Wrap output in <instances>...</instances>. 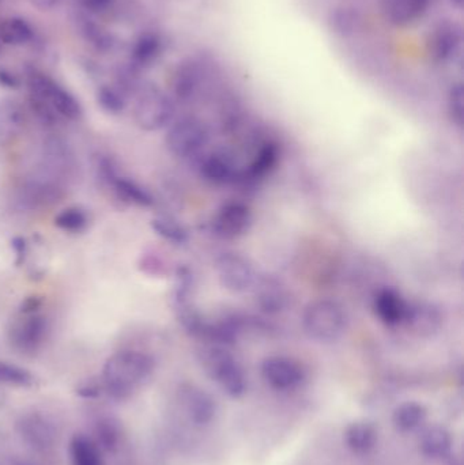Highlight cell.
<instances>
[{
	"mask_svg": "<svg viewBox=\"0 0 464 465\" xmlns=\"http://www.w3.org/2000/svg\"><path fill=\"white\" fill-rule=\"evenodd\" d=\"M154 371V358L146 352L136 350L114 352L104 363L101 376L104 392L114 401H128L142 385L149 381Z\"/></svg>",
	"mask_w": 464,
	"mask_h": 465,
	"instance_id": "obj_1",
	"label": "cell"
},
{
	"mask_svg": "<svg viewBox=\"0 0 464 465\" xmlns=\"http://www.w3.org/2000/svg\"><path fill=\"white\" fill-rule=\"evenodd\" d=\"M199 361L207 376L233 399L242 398L247 391V376L239 361L225 346L210 344L199 352Z\"/></svg>",
	"mask_w": 464,
	"mask_h": 465,
	"instance_id": "obj_2",
	"label": "cell"
},
{
	"mask_svg": "<svg viewBox=\"0 0 464 465\" xmlns=\"http://www.w3.org/2000/svg\"><path fill=\"white\" fill-rule=\"evenodd\" d=\"M348 327V313L337 301H313L308 303L302 313V328L308 338L321 343L337 341L342 338Z\"/></svg>",
	"mask_w": 464,
	"mask_h": 465,
	"instance_id": "obj_3",
	"label": "cell"
},
{
	"mask_svg": "<svg viewBox=\"0 0 464 465\" xmlns=\"http://www.w3.org/2000/svg\"><path fill=\"white\" fill-rule=\"evenodd\" d=\"M25 76H26L30 97L45 104L60 119H81L84 109L78 98L59 82L54 81L51 75L37 68L30 67L27 68Z\"/></svg>",
	"mask_w": 464,
	"mask_h": 465,
	"instance_id": "obj_4",
	"label": "cell"
},
{
	"mask_svg": "<svg viewBox=\"0 0 464 465\" xmlns=\"http://www.w3.org/2000/svg\"><path fill=\"white\" fill-rule=\"evenodd\" d=\"M176 114L174 100L160 87L143 84L135 94L133 119L139 128L147 133L171 125Z\"/></svg>",
	"mask_w": 464,
	"mask_h": 465,
	"instance_id": "obj_5",
	"label": "cell"
},
{
	"mask_svg": "<svg viewBox=\"0 0 464 465\" xmlns=\"http://www.w3.org/2000/svg\"><path fill=\"white\" fill-rule=\"evenodd\" d=\"M210 141V131L198 117H183L169 125L166 146L174 157L193 160L199 157Z\"/></svg>",
	"mask_w": 464,
	"mask_h": 465,
	"instance_id": "obj_6",
	"label": "cell"
},
{
	"mask_svg": "<svg viewBox=\"0 0 464 465\" xmlns=\"http://www.w3.org/2000/svg\"><path fill=\"white\" fill-rule=\"evenodd\" d=\"M463 44L462 25L444 19L436 24L428 35V54L438 64H451L462 57Z\"/></svg>",
	"mask_w": 464,
	"mask_h": 465,
	"instance_id": "obj_7",
	"label": "cell"
},
{
	"mask_svg": "<svg viewBox=\"0 0 464 465\" xmlns=\"http://www.w3.org/2000/svg\"><path fill=\"white\" fill-rule=\"evenodd\" d=\"M215 270L221 286L233 294L251 292L259 276L251 260L234 252H225L218 256Z\"/></svg>",
	"mask_w": 464,
	"mask_h": 465,
	"instance_id": "obj_8",
	"label": "cell"
},
{
	"mask_svg": "<svg viewBox=\"0 0 464 465\" xmlns=\"http://www.w3.org/2000/svg\"><path fill=\"white\" fill-rule=\"evenodd\" d=\"M207 78L206 63L188 57L174 67L171 75L172 98L179 103H191L201 93Z\"/></svg>",
	"mask_w": 464,
	"mask_h": 465,
	"instance_id": "obj_9",
	"label": "cell"
},
{
	"mask_svg": "<svg viewBox=\"0 0 464 465\" xmlns=\"http://www.w3.org/2000/svg\"><path fill=\"white\" fill-rule=\"evenodd\" d=\"M48 333V322L41 314H21L8 328V341L22 354H33L43 346Z\"/></svg>",
	"mask_w": 464,
	"mask_h": 465,
	"instance_id": "obj_10",
	"label": "cell"
},
{
	"mask_svg": "<svg viewBox=\"0 0 464 465\" xmlns=\"http://www.w3.org/2000/svg\"><path fill=\"white\" fill-rule=\"evenodd\" d=\"M252 212L247 204L231 202L223 204L210 223L212 234L221 240H234L250 231Z\"/></svg>",
	"mask_w": 464,
	"mask_h": 465,
	"instance_id": "obj_11",
	"label": "cell"
},
{
	"mask_svg": "<svg viewBox=\"0 0 464 465\" xmlns=\"http://www.w3.org/2000/svg\"><path fill=\"white\" fill-rule=\"evenodd\" d=\"M262 377L277 391H293L304 382L305 371L294 360L286 357L266 358L262 363Z\"/></svg>",
	"mask_w": 464,
	"mask_h": 465,
	"instance_id": "obj_12",
	"label": "cell"
},
{
	"mask_svg": "<svg viewBox=\"0 0 464 465\" xmlns=\"http://www.w3.org/2000/svg\"><path fill=\"white\" fill-rule=\"evenodd\" d=\"M165 48V38L161 33L155 30H144L131 43L127 63L139 73H143L157 64Z\"/></svg>",
	"mask_w": 464,
	"mask_h": 465,
	"instance_id": "obj_13",
	"label": "cell"
},
{
	"mask_svg": "<svg viewBox=\"0 0 464 465\" xmlns=\"http://www.w3.org/2000/svg\"><path fill=\"white\" fill-rule=\"evenodd\" d=\"M253 292V300L259 311L266 314H280L288 308L289 292L281 279L271 275H259Z\"/></svg>",
	"mask_w": 464,
	"mask_h": 465,
	"instance_id": "obj_14",
	"label": "cell"
},
{
	"mask_svg": "<svg viewBox=\"0 0 464 465\" xmlns=\"http://www.w3.org/2000/svg\"><path fill=\"white\" fill-rule=\"evenodd\" d=\"M443 325V313L435 303L427 301L409 302L403 327L420 338H430L438 333Z\"/></svg>",
	"mask_w": 464,
	"mask_h": 465,
	"instance_id": "obj_15",
	"label": "cell"
},
{
	"mask_svg": "<svg viewBox=\"0 0 464 465\" xmlns=\"http://www.w3.org/2000/svg\"><path fill=\"white\" fill-rule=\"evenodd\" d=\"M196 158L199 174L210 184L228 185L239 182L242 169L237 168L234 161L225 153L212 152Z\"/></svg>",
	"mask_w": 464,
	"mask_h": 465,
	"instance_id": "obj_16",
	"label": "cell"
},
{
	"mask_svg": "<svg viewBox=\"0 0 464 465\" xmlns=\"http://www.w3.org/2000/svg\"><path fill=\"white\" fill-rule=\"evenodd\" d=\"M432 0H380L384 21L395 27L413 26L429 11Z\"/></svg>",
	"mask_w": 464,
	"mask_h": 465,
	"instance_id": "obj_17",
	"label": "cell"
},
{
	"mask_svg": "<svg viewBox=\"0 0 464 465\" xmlns=\"http://www.w3.org/2000/svg\"><path fill=\"white\" fill-rule=\"evenodd\" d=\"M180 401L191 422L196 426H207L217 414V404L210 393L195 385H185L180 390Z\"/></svg>",
	"mask_w": 464,
	"mask_h": 465,
	"instance_id": "obj_18",
	"label": "cell"
},
{
	"mask_svg": "<svg viewBox=\"0 0 464 465\" xmlns=\"http://www.w3.org/2000/svg\"><path fill=\"white\" fill-rule=\"evenodd\" d=\"M76 30H78L79 35L84 38V43L89 44L94 51L100 52V54H111L114 49L117 48L116 35L106 29L100 19L94 18V16L89 15V14L84 13L79 10L75 16Z\"/></svg>",
	"mask_w": 464,
	"mask_h": 465,
	"instance_id": "obj_19",
	"label": "cell"
},
{
	"mask_svg": "<svg viewBox=\"0 0 464 465\" xmlns=\"http://www.w3.org/2000/svg\"><path fill=\"white\" fill-rule=\"evenodd\" d=\"M373 308H375L376 316L387 327H400L405 322L409 301H406L394 287H384L376 294Z\"/></svg>",
	"mask_w": 464,
	"mask_h": 465,
	"instance_id": "obj_20",
	"label": "cell"
},
{
	"mask_svg": "<svg viewBox=\"0 0 464 465\" xmlns=\"http://www.w3.org/2000/svg\"><path fill=\"white\" fill-rule=\"evenodd\" d=\"M103 182L109 188H112L114 195L120 201L125 202V203L135 204V206L141 207H152L154 204V198H153L152 193L146 188L142 187L138 183L128 179V177L122 176L119 172L106 177Z\"/></svg>",
	"mask_w": 464,
	"mask_h": 465,
	"instance_id": "obj_21",
	"label": "cell"
},
{
	"mask_svg": "<svg viewBox=\"0 0 464 465\" xmlns=\"http://www.w3.org/2000/svg\"><path fill=\"white\" fill-rule=\"evenodd\" d=\"M26 124V112L15 100L0 101V143L18 138Z\"/></svg>",
	"mask_w": 464,
	"mask_h": 465,
	"instance_id": "obj_22",
	"label": "cell"
},
{
	"mask_svg": "<svg viewBox=\"0 0 464 465\" xmlns=\"http://www.w3.org/2000/svg\"><path fill=\"white\" fill-rule=\"evenodd\" d=\"M278 160H280V147L277 143L272 142H267L263 144L258 154H256L255 160L247 166V169L242 171L240 174V180L244 182H258V180L263 179L270 172L277 166Z\"/></svg>",
	"mask_w": 464,
	"mask_h": 465,
	"instance_id": "obj_23",
	"label": "cell"
},
{
	"mask_svg": "<svg viewBox=\"0 0 464 465\" xmlns=\"http://www.w3.org/2000/svg\"><path fill=\"white\" fill-rule=\"evenodd\" d=\"M0 38L5 46H24L35 38V29L22 16H8L0 21Z\"/></svg>",
	"mask_w": 464,
	"mask_h": 465,
	"instance_id": "obj_24",
	"label": "cell"
},
{
	"mask_svg": "<svg viewBox=\"0 0 464 465\" xmlns=\"http://www.w3.org/2000/svg\"><path fill=\"white\" fill-rule=\"evenodd\" d=\"M19 433L24 437L25 441L29 442L32 447L44 448L49 447L54 441V431H52L49 423L40 415H29L22 418L19 422Z\"/></svg>",
	"mask_w": 464,
	"mask_h": 465,
	"instance_id": "obj_25",
	"label": "cell"
},
{
	"mask_svg": "<svg viewBox=\"0 0 464 465\" xmlns=\"http://www.w3.org/2000/svg\"><path fill=\"white\" fill-rule=\"evenodd\" d=\"M378 441V431L372 423L354 422L346 429L345 442L349 450L354 453L370 452Z\"/></svg>",
	"mask_w": 464,
	"mask_h": 465,
	"instance_id": "obj_26",
	"label": "cell"
},
{
	"mask_svg": "<svg viewBox=\"0 0 464 465\" xmlns=\"http://www.w3.org/2000/svg\"><path fill=\"white\" fill-rule=\"evenodd\" d=\"M71 465H105L100 447L94 440L75 434L70 441Z\"/></svg>",
	"mask_w": 464,
	"mask_h": 465,
	"instance_id": "obj_27",
	"label": "cell"
},
{
	"mask_svg": "<svg viewBox=\"0 0 464 465\" xmlns=\"http://www.w3.org/2000/svg\"><path fill=\"white\" fill-rule=\"evenodd\" d=\"M420 447L427 458L435 459V460L446 458L451 450V436L441 426H432L422 433Z\"/></svg>",
	"mask_w": 464,
	"mask_h": 465,
	"instance_id": "obj_28",
	"label": "cell"
},
{
	"mask_svg": "<svg viewBox=\"0 0 464 465\" xmlns=\"http://www.w3.org/2000/svg\"><path fill=\"white\" fill-rule=\"evenodd\" d=\"M427 420V409L416 401L400 404L392 415V422L400 431H413Z\"/></svg>",
	"mask_w": 464,
	"mask_h": 465,
	"instance_id": "obj_29",
	"label": "cell"
},
{
	"mask_svg": "<svg viewBox=\"0 0 464 465\" xmlns=\"http://www.w3.org/2000/svg\"><path fill=\"white\" fill-rule=\"evenodd\" d=\"M152 229L161 238L173 245H185L190 241L187 229L171 215H158V217L153 218Z\"/></svg>",
	"mask_w": 464,
	"mask_h": 465,
	"instance_id": "obj_30",
	"label": "cell"
},
{
	"mask_svg": "<svg viewBox=\"0 0 464 465\" xmlns=\"http://www.w3.org/2000/svg\"><path fill=\"white\" fill-rule=\"evenodd\" d=\"M127 95L117 86L101 84L95 93L98 106L109 114H120L127 108Z\"/></svg>",
	"mask_w": 464,
	"mask_h": 465,
	"instance_id": "obj_31",
	"label": "cell"
},
{
	"mask_svg": "<svg viewBox=\"0 0 464 465\" xmlns=\"http://www.w3.org/2000/svg\"><path fill=\"white\" fill-rule=\"evenodd\" d=\"M54 225L65 232H82L89 225V218L79 207H68L54 217Z\"/></svg>",
	"mask_w": 464,
	"mask_h": 465,
	"instance_id": "obj_32",
	"label": "cell"
},
{
	"mask_svg": "<svg viewBox=\"0 0 464 465\" xmlns=\"http://www.w3.org/2000/svg\"><path fill=\"white\" fill-rule=\"evenodd\" d=\"M193 289H195V276L191 268L185 267V265L177 268L173 292L174 306L193 302L191 300H193Z\"/></svg>",
	"mask_w": 464,
	"mask_h": 465,
	"instance_id": "obj_33",
	"label": "cell"
},
{
	"mask_svg": "<svg viewBox=\"0 0 464 465\" xmlns=\"http://www.w3.org/2000/svg\"><path fill=\"white\" fill-rule=\"evenodd\" d=\"M35 377L26 369L13 363L0 361V385H13V387H32Z\"/></svg>",
	"mask_w": 464,
	"mask_h": 465,
	"instance_id": "obj_34",
	"label": "cell"
},
{
	"mask_svg": "<svg viewBox=\"0 0 464 465\" xmlns=\"http://www.w3.org/2000/svg\"><path fill=\"white\" fill-rule=\"evenodd\" d=\"M95 436H97L95 444L100 447L101 450L114 453L119 448L120 431L114 420H100L95 428Z\"/></svg>",
	"mask_w": 464,
	"mask_h": 465,
	"instance_id": "obj_35",
	"label": "cell"
},
{
	"mask_svg": "<svg viewBox=\"0 0 464 465\" xmlns=\"http://www.w3.org/2000/svg\"><path fill=\"white\" fill-rule=\"evenodd\" d=\"M330 25H331L332 30L341 33L342 35H351L359 29V14L349 10V8H337V10L332 11Z\"/></svg>",
	"mask_w": 464,
	"mask_h": 465,
	"instance_id": "obj_36",
	"label": "cell"
},
{
	"mask_svg": "<svg viewBox=\"0 0 464 465\" xmlns=\"http://www.w3.org/2000/svg\"><path fill=\"white\" fill-rule=\"evenodd\" d=\"M122 0H79V10L97 19L109 18L119 13Z\"/></svg>",
	"mask_w": 464,
	"mask_h": 465,
	"instance_id": "obj_37",
	"label": "cell"
},
{
	"mask_svg": "<svg viewBox=\"0 0 464 465\" xmlns=\"http://www.w3.org/2000/svg\"><path fill=\"white\" fill-rule=\"evenodd\" d=\"M449 114L452 123L462 128L464 123V87L462 82L452 84L449 93Z\"/></svg>",
	"mask_w": 464,
	"mask_h": 465,
	"instance_id": "obj_38",
	"label": "cell"
},
{
	"mask_svg": "<svg viewBox=\"0 0 464 465\" xmlns=\"http://www.w3.org/2000/svg\"><path fill=\"white\" fill-rule=\"evenodd\" d=\"M75 393L82 399H93L100 398L104 393L103 381H93V380H87V381L82 382L78 387L75 388Z\"/></svg>",
	"mask_w": 464,
	"mask_h": 465,
	"instance_id": "obj_39",
	"label": "cell"
},
{
	"mask_svg": "<svg viewBox=\"0 0 464 465\" xmlns=\"http://www.w3.org/2000/svg\"><path fill=\"white\" fill-rule=\"evenodd\" d=\"M139 268H141V271H143L144 273H149V275H158V273L163 272V262H160L158 257L149 254V256L141 257Z\"/></svg>",
	"mask_w": 464,
	"mask_h": 465,
	"instance_id": "obj_40",
	"label": "cell"
},
{
	"mask_svg": "<svg viewBox=\"0 0 464 465\" xmlns=\"http://www.w3.org/2000/svg\"><path fill=\"white\" fill-rule=\"evenodd\" d=\"M41 306H43L41 297H38V295H29V297L22 300L21 305H19V314L29 316V314L38 313Z\"/></svg>",
	"mask_w": 464,
	"mask_h": 465,
	"instance_id": "obj_41",
	"label": "cell"
},
{
	"mask_svg": "<svg viewBox=\"0 0 464 465\" xmlns=\"http://www.w3.org/2000/svg\"><path fill=\"white\" fill-rule=\"evenodd\" d=\"M22 81L15 73L7 70V68H0V86L5 89L16 90L21 87Z\"/></svg>",
	"mask_w": 464,
	"mask_h": 465,
	"instance_id": "obj_42",
	"label": "cell"
},
{
	"mask_svg": "<svg viewBox=\"0 0 464 465\" xmlns=\"http://www.w3.org/2000/svg\"><path fill=\"white\" fill-rule=\"evenodd\" d=\"M11 249H13L14 254H15V264H24L27 254L26 240L24 237H14L11 240Z\"/></svg>",
	"mask_w": 464,
	"mask_h": 465,
	"instance_id": "obj_43",
	"label": "cell"
},
{
	"mask_svg": "<svg viewBox=\"0 0 464 465\" xmlns=\"http://www.w3.org/2000/svg\"><path fill=\"white\" fill-rule=\"evenodd\" d=\"M30 3L40 10L46 11L54 8L57 5V0H30Z\"/></svg>",
	"mask_w": 464,
	"mask_h": 465,
	"instance_id": "obj_44",
	"label": "cell"
},
{
	"mask_svg": "<svg viewBox=\"0 0 464 465\" xmlns=\"http://www.w3.org/2000/svg\"><path fill=\"white\" fill-rule=\"evenodd\" d=\"M449 2H451V5H454V7H457V8L463 7L464 0H449Z\"/></svg>",
	"mask_w": 464,
	"mask_h": 465,
	"instance_id": "obj_45",
	"label": "cell"
},
{
	"mask_svg": "<svg viewBox=\"0 0 464 465\" xmlns=\"http://www.w3.org/2000/svg\"><path fill=\"white\" fill-rule=\"evenodd\" d=\"M3 48H5V44H3L2 38H0V54H2Z\"/></svg>",
	"mask_w": 464,
	"mask_h": 465,
	"instance_id": "obj_46",
	"label": "cell"
}]
</instances>
